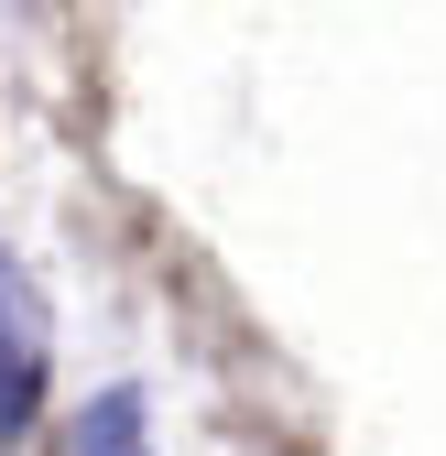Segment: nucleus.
I'll list each match as a JSON object with an SVG mask.
<instances>
[{"label":"nucleus","instance_id":"nucleus-2","mask_svg":"<svg viewBox=\"0 0 446 456\" xmlns=\"http://www.w3.org/2000/svg\"><path fill=\"white\" fill-rule=\"evenodd\" d=\"M77 456H153V435H142V403H131V391L87 403V424H77Z\"/></svg>","mask_w":446,"mask_h":456},{"label":"nucleus","instance_id":"nucleus-1","mask_svg":"<svg viewBox=\"0 0 446 456\" xmlns=\"http://www.w3.org/2000/svg\"><path fill=\"white\" fill-rule=\"evenodd\" d=\"M44 403V305H33V282L22 261L0 250V445H12Z\"/></svg>","mask_w":446,"mask_h":456}]
</instances>
